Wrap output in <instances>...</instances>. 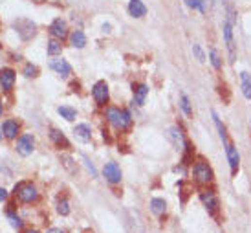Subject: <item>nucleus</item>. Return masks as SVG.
I'll list each match as a JSON object with an SVG mask.
<instances>
[{"label": "nucleus", "mask_w": 251, "mask_h": 233, "mask_svg": "<svg viewBox=\"0 0 251 233\" xmlns=\"http://www.w3.org/2000/svg\"><path fill=\"white\" fill-rule=\"evenodd\" d=\"M61 52H63V44H61L59 39H52L48 42V55H61Z\"/></svg>", "instance_id": "23"}, {"label": "nucleus", "mask_w": 251, "mask_h": 233, "mask_svg": "<svg viewBox=\"0 0 251 233\" xmlns=\"http://www.w3.org/2000/svg\"><path fill=\"white\" fill-rule=\"evenodd\" d=\"M147 94H149V87L147 85H138L134 89V101H136V105L142 107L145 103V99H147Z\"/></svg>", "instance_id": "18"}, {"label": "nucleus", "mask_w": 251, "mask_h": 233, "mask_svg": "<svg viewBox=\"0 0 251 233\" xmlns=\"http://www.w3.org/2000/svg\"><path fill=\"white\" fill-rule=\"evenodd\" d=\"M13 28L20 35L22 40H30L37 35V26L33 24L30 18H17L15 22H13Z\"/></svg>", "instance_id": "2"}, {"label": "nucleus", "mask_w": 251, "mask_h": 233, "mask_svg": "<svg viewBox=\"0 0 251 233\" xmlns=\"http://www.w3.org/2000/svg\"><path fill=\"white\" fill-rule=\"evenodd\" d=\"M107 120L110 121V125L118 130H125L132 125V118L126 110H119L116 107H110L107 110Z\"/></svg>", "instance_id": "1"}, {"label": "nucleus", "mask_w": 251, "mask_h": 233, "mask_svg": "<svg viewBox=\"0 0 251 233\" xmlns=\"http://www.w3.org/2000/svg\"><path fill=\"white\" fill-rule=\"evenodd\" d=\"M6 198H8V191L4 187H0V202H4Z\"/></svg>", "instance_id": "35"}, {"label": "nucleus", "mask_w": 251, "mask_h": 233, "mask_svg": "<svg viewBox=\"0 0 251 233\" xmlns=\"http://www.w3.org/2000/svg\"><path fill=\"white\" fill-rule=\"evenodd\" d=\"M73 132H75V136H77L79 140H83V142H88V140L92 138V130H90V127H88L87 123H79V125H75Z\"/></svg>", "instance_id": "20"}, {"label": "nucleus", "mask_w": 251, "mask_h": 233, "mask_svg": "<svg viewBox=\"0 0 251 233\" xmlns=\"http://www.w3.org/2000/svg\"><path fill=\"white\" fill-rule=\"evenodd\" d=\"M57 211H59L61 215H64V217H66V215L70 213V206H68V200H66V198H63V200L59 202V206H57Z\"/></svg>", "instance_id": "33"}, {"label": "nucleus", "mask_w": 251, "mask_h": 233, "mask_svg": "<svg viewBox=\"0 0 251 233\" xmlns=\"http://www.w3.org/2000/svg\"><path fill=\"white\" fill-rule=\"evenodd\" d=\"M226 143V154H228V161H229V167H231V175L235 177L238 173V165H240V154L236 151V147L229 140L224 142Z\"/></svg>", "instance_id": "6"}, {"label": "nucleus", "mask_w": 251, "mask_h": 233, "mask_svg": "<svg viewBox=\"0 0 251 233\" xmlns=\"http://www.w3.org/2000/svg\"><path fill=\"white\" fill-rule=\"evenodd\" d=\"M185 6L191 9H200L202 13H205V2L204 0H185Z\"/></svg>", "instance_id": "29"}, {"label": "nucleus", "mask_w": 251, "mask_h": 233, "mask_svg": "<svg viewBox=\"0 0 251 233\" xmlns=\"http://www.w3.org/2000/svg\"><path fill=\"white\" fill-rule=\"evenodd\" d=\"M33 145H35V140L32 134H24L17 142V153L20 156H30L33 153Z\"/></svg>", "instance_id": "8"}, {"label": "nucleus", "mask_w": 251, "mask_h": 233, "mask_svg": "<svg viewBox=\"0 0 251 233\" xmlns=\"http://www.w3.org/2000/svg\"><path fill=\"white\" fill-rule=\"evenodd\" d=\"M4 136L9 138V140H13V138H17V134H18V123L13 120H8L4 121Z\"/></svg>", "instance_id": "19"}, {"label": "nucleus", "mask_w": 251, "mask_h": 233, "mask_svg": "<svg viewBox=\"0 0 251 233\" xmlns=\"http://www.w3.org/2000/svg\"><path fill=\"white\" fill-rule=\"evenodd\" d=\"M167 138H169V142L174 145V149H183L185 138H183V132H181L178 127H171V129L167 130Z\"/></svg>", "instance_id": "12"}, {"label": "nucleus", "mask_w": 251, "mask_h": 233, "mask_svg": "<svg viewBox=\"0 0 251 233\" xmlns=\"http://www.w3.org/2000/svg\"><path fill=\"white\" fill-rule=\"evenodd\" d=\"M180 107H181V110H183L185 116L193 118V107H191V101H189V97L185 96V94H181L180 96Z\"/></svg>", "instance_id": "25"}, {"label": "nucleus", "mask_w": 251, "mask_h": 233, "mask_svg": "<svg viewBox=\"0 0 251 233\" xmlns=\"http://www.w3.org/2000/svg\"><path fill=\"white\" fill-rule=\"evenodd\" d=\"M48 233H64V232H63V230H59V228H52Z\"/></svg>", "instance_id": "37"}, {"label": "nucleus", "mask_w": 251, "mask_h": 233, "mask_svg": "<svg viewBox=\"0 0 251 233\" xmlns=\"http://www.w3.org/2000/svg\"><path fill=\"white\" fill-rule=\"evenodd\" d=\"M61 160H63V165H64V167H66V169H68L70 173H75V169H77V167H75V165L72 163V161H73V160H72L70 156H61Z\"/></svg>", "instance_id": "34"}, {"label": "nucleus", "mask_w": 251, "mask_h": 233, "mask_svg": "<svg viewBox=\"0 0 251 233\" xmlns=\"http://www.w3.org/2000/svg\"><path fill=\"white\" fill-rule=\"evenodd\" d=\"M200 200L204 202L205 209L211 213V215H216V211H218V197L213 193V191H204V193L200 195Z\"/></svg>", "instance_id": "10"}, {"label": "nucleus", "mask_w": 251, "mask_h": 233, "mask_svg": "<svg viewBox=\"0 0 251 233\" xmlns=\"http://www.w3.org/2000/svg\"><path fill=\"white\" fill-rule=\"evenodd\" d=\"M193 54H195V57H197L200 63H205V54L204 50L200 48V44H193Z\"/></svg>", "instance_id": "32"}, {"label": "nucleus", "mask_w": 251, "mask_h": 233, "mask_svg": "<svg viewBox=\"0 0 251 233\" xmlns=\"http://www.w3.org/2000/svg\"><path fill=\"white\" fill-rule=\"evenodd\" d=\"M226 13H228V15H226V20H228L229 24L235 26L236 24V11L229 0H226Z\"/></svg>", "instance_id": "26"}, {"label": "nucleus", "mask_w": 251, "mask_h": 233, "mask_svg": "<svg viewBox=\"0 0 251 233\" xmlns=\"http://www.w3.org/2000/svg\"><path fill=\"white\" fill-rule=\"evenodd\" d=\"M15 193H17V197H18V200L24 202V204H32V202H35L37 200V197H39L37 187L32 184H28V182H22V184L17 185Z\"/></svg>", "instance_id": "3"}, {"label": "nucleus", "mask_w": 251, "mask_h": 233, "mask_svg": "<svg viewBox=\"0 0 251 233\" xmlns=\"http://www.w3.org/2000/svg\"><path fill=\"white\" fill-rule=\"evenodd\" d=\"M50 138H52V142H54L59 149H68V147H70V142L66 140V136H64L61 130L52 129V130H50Z\"/></svg>", "instance_id": "16"}, {"label": "nucleus", "mask_w": 251, "mask_h": 233, "mask_svg": "<svg viewBox=\"0 0 251 233\" xmlns=\"http://www.w3.org/2000/svg\"><path fill=\"white\" fill-rule=\"evenodd\" d=\"M52 70H54L55 73H59L61 77H68L72 73V66L64 61V59H55V61H52Z\"/></svg>", "instance_id": "14"}, {"label": "nucleus", "mask_w": 251, "mask_h": 233, "mask_svg": "<svg viewBox=\"0 0 251 233\" xmlns=\"http://www.w3.org/2000/svg\"><path fill=\"white\" fill-rule=\"evenodd\" d=\"M165 209H167V202L163 198H152L150 200V211L154 213V215H163Z\"/></svg>", "instance_id": "22"}, {"label": "nucleus", "mask_w": 251, "mask_h": 233, "mask_svg": "<svg viewBox=\"0 0 251 233\" xmlns=\"http://www.w3.org/2000/svg\"><path fill=\"white\" fill-rule=\"evenodd\" d=\"M213 120H215V125H216V129H218V134H220V138H222V142H226V140H228V132H226V127L222 125L218 114L215 112V110H213Z\"/></svg>", "instance_id": "27"}, {"label": "nucleus", "mask_w": 251, "mask_h": 233, "mask_svg": "<svg viewBox=\"0 0 251 233\" xmlns=\"http://www.w3.org/2000/svg\"><path fill=\"white\" fill-rule=\"evenodd\" d=\"M85 163H87V167L90 169V173H92V177H95V169H94V165H92V163H90V161H88L87 158H85Z\"/></svg>", "instance_id": "36"}, {"label": "nucleus", "mask_w": 251, "mask_h": 233, "mask_svg": "<svg viewBox=\"0 0 251 233\" xmlns=\"http://www.w3.org/2000/svg\"><path fill=\"white\" fill-rule=\"evenodd\" d=\"M211 65L215 70H222V57H220L218 50L216 48H211Z\"/></svg>", "instance_id": "28"}, {"label": "nucleus", "mask_w": 251, "mask_h": 233, "mask_svg": "<svg viewBox=\"0 0 251 233\" xmlns=\"http://www.w3.org/2000/svg\"><path fill=\"white\" fill-rule=\"evenodd\" d=\"M8 218H9V224L13 226V228H17V230H20V228H22V220H20V217H18L17 213L9 211V213H8Z\"/></svg>", "instance_id": "30"}, {"label": "nucleus", "mask_w": 251, "mask_h": 233, "mask_svg": "<svg viewBox=\"0 0 251 233\" xmlns=\"http://www.w3.org/2000/svg\"><path fill=\"white\" fill-rule=\"evenodd\" d=\"M250 123H251V120H250Z\"/></svg>", "instance_id": "42"}, {"label": "nucleus", "mask_w": 251, "mask_h": 233, "mask_svg": "<svg viewBox=\"0 0 251 233\" xmlns=\"http://www.w3.org/2000/svg\"><path fill=\"white\" fill-rule=\"evenodd\" d=\"M0 138H2V132H0Z\"/></svg>", "instance_id": "41"}, {"label": "nucleus", "mask_w": 251, "mask_h": 233, "mask_svg": "<svg viewBox=\"0 0 251 233\" xmlns=\"http://www.w3.org/2000/svg\"><path fill=\"white\" fill-rule=\"evenodd\" d=\"M24 75H26V77H37V75H39V68L35 65H28L24 68Z\"/></svg>", "instance_id": "31"}, {"label": "nucleus", "mask_w": 251, "mask_h": 233, "mask_svg": "<svg viewBox=\"0 0 251 233\" xmlns=\"http://www.w3.org/2000/svg\"><path fill=\"white\" fill-rule=\"evenodd\" d=\"M70 40H72V46L73 48H85L87 46V35L81 32V30H75V32L70 35Z\"/></svg>", "instance_id": "17"}, {"label": "nucleus", "mask_w": 251, "mask_h": 233, "mask_svg": "<svg viewBox=\"0 0 251 233\" xmlns=\"http://www.w3.org/2000/svg\"><path fill=\"white\" fill-rule=\"evenodd\" d=\"M0 116H2V103H0Z\"/></svg>", "instance_id": "40"}, {"label": "nucleus", "mask_w": 251, "mask_h": 233, "mask_svg": "<svg viewBox=\"0 0 251 233\" xmlns=\"http://www.w3.org/2000/svg\"><path fill=\"white\" fill-rule=\"evenodd\" d=\"M50 33L54 35L55 39L63 40L68 35V26H66V22H64L63 18H55L54 22H52V26H50Z\"/></svg>", "instance_id": "11"}, {"label": "nucleus", "mask_w": 251, "mask_h": 233, "mask_svg": "<svg viewBox=\"0 0 251 233\" xmlns=\"http://www.w3.org/2000/svg\"><path fill=\"white\" fill-rule=\"evenodd\" d=\"M128 13L134 17V18H142L147 13V8L142 0H130L128 2Z\"/></svg>", "instance_id": "15"}, {"label": "nucleus", "mask_w": 251, "mask_h": 233, "mask_svg": "<svg viewBox=\"0 0 251 233\" xmlns=\"http://www.w3.org/2000/svg\"><path fill=\"white\" fill-rule=\"evenodd\" d=\"M57 110H59V114H61L66 121H73V120H75V116H77L75 108H72V107H64V105H63V107H59Z\"/></svg>", "instance_id": "24"}, {"label": "nucleus", "mask_w": 251, "mask_h": 233, "mask_svg": "<svg viewBox=\"0 0 251 233\" xmlns=\"http://www.w3.org/2000/svg\"><path fill=\"white\" fill-rule=\"evenodd\" d=\"M26 233H39L37 230H30V232H26Z\"/></svg>", "instance_id": "39"}, {"label": "nucleus", "mask_w": 251, "mask_h": 233, "mask_svg": "<svg viewBox=\"0 0 251 233\" xmlns=\"http://www.w3.org/2000/svg\"><path fill=\"white\" fill-rule=\"evenodd\" d=\"M222 32H224V39H226V44H228V50H229V61L235 63L236 48H235V39H233V24H229L228 20H224Z\"/></svg>", "instance_id": "5"}, {"label": "nucleus", "mask_w": 251, "mask_h": 233, "mask_svg": "<svg viewBox=\"0 0 251 233\" xmlns=\"http://www.w3.org/2000/svg\"><path fill=\"white\" fill-rule=\"evenodd\" d=\"M103 175H105V178L108 180L110 184H119L121 182V169H119V165L116 163V161H108L105 167H103Z\"/></svg>", "instance_id": "7"}, {"label": "nucleus", "mask_w": 251, "mask_h": 233, "mask_svg": "<svg viewBox=\"0 0 251 233\" xmlns=\"http://www.w3.org/2000/svg\"><path fill=\"white\" fill-rule=\"evenodd\" d=\"M92 96L97 101V105H105L108 101V85L105 81H97L92 89Z\"/></svg>", "instance_id": "9"}, {"label": "nucleus", "mask_w": 251, "mask_h": 233, "mask_svg": "<svg viewBox=\"0 0 251 233\" xmlns=\"http://www.w3.org/2000/svg\"><path fill=\"white\" fill-rule=\"evenodd\" d=\"M193 175H195V180L202 185L211 184L213 182V171L205 161H198L197 165H195V169H193Z\"/></svg>", "instance_id": "4"}, {"label": "nucleus", "mask_w": 251, "mask_h": 233, "mask_svg": "<svg viewBox=\"0 0 251 233\" xmlns=\"http://www.w3.org/2000/svg\"><path fill=\"white\" fill-rule=\"evenodd\" d=\"M103 30L108 33V32H110V24H103Z\"/></svg>", "instance_id": "38"}, {"label": "nucleus", "mask_w": 251, "mask_h": 233, "mask_svg": "<svg viewBox=\"0 0 251 233\" xmlns=\"http://www.w3.org/2000/svg\"><path fill=\"white\" fill-rule=\"evenodd\" d=\"M240 79H242V94L246 99H251V73L250 72H240Z\"/></svg>", "instance_id": "21"}, {"label": "nucleus", "mask_w": 251, "mask_h": 233, "mask_svg": "<svg viewBox=\"0 0 251 233\" xmlns=\"http://www.w3.org/2000/svg\"><path fill=\"white\" fill-rule=\"evenodd\" d=\"M0 85L4 90H11L15 85V72L11 68H2L0 70Z\"/></svg>", "instance_id": "13"}]
</instances>
